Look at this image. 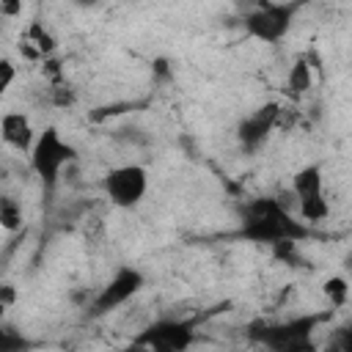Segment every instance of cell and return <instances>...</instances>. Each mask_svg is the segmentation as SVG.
Masks as SVG:
<instances>
[{
    "label": "cell",
    "instance_id": "1",
    "mask_svg": "<svg viewBox=\"0 0 352 352\" xmlns=\"http://www.w3.org/2000/svg\"><path fill=\"white\" fill-rule=\"evenodd\" d=\"M239 236L256 245H297L300 239L311 236V226L297 220L289 206L280 198L261 195L245 204L242 209V223H239Z\"/></svg>",
    "mask_w": 352,
    "mask_h": 352
},
{
    "label": "cell",
    "instance_id": "2",
    "mask_svg": "<svg viewBox=\"0 0 352 352\" xmlns=\"http://www.w3.org/2000/svg\"><path fill=\"white\" fill-rule=\"evenodd\" d=\"M28 157H30V170L41 179L47 190H52L60 179V170L77 160V148L69 140H63V135L55 126H47L36 135Z\"/></svg>",
    "mask_w": 352,
    "mask_h": 352
},
{
    "label": "cell",
    "instance_id": "3",
    "mask_svg": "<svg viewBox=\"0 0 352 352\" xmlns=\"http://www.w3.org/2000/svg\"><path fill=\"white\" fill-rule=\"evenodd\" d=\"M302 0H283V3H258L253 11L245 14V30L250 38L261 44H278L289 30L300 11Z\"/></svg>",
    "mask_w": 352,
    "mask_h": 352
},
{
    "label": "cell",
    "instance_id": "4",
    "mask_svg": "<svg viewBox=\"0 0 352 352\" xmlns=\"http://www.w3.org/2000/svg\"><path fill=\"white\" fill-rule=\"evenodd\" d=\"M292 192L297 198V212L302 223H322L330 214V204L324 198V176L316 162L302 165L292 176Z\"/></svg>",
    "mask_w": 352,
    "mask_h": 352
},
{
    "label": "cell",
    "instance_id": "5",
    "mask_svg": "<svg viewBox=\"0 0 352 352\" xmlns=\"http://www.w3.org/2000/svg\"><path fill=\"white\" fill-rule=\"evenodd\" d=\"M146 192H148V170L138 162L116 165L104 176V195L118 209L138 206L146 198Z\"/></svg>",
    "mask_w": 352,
    "mask_h": 352
},
{
    "label": "cell",
    "instance_id": "6",
    "mask_svg": "<svg viewBox=\"0 0 352 352\" xmlns=\"http://www.w3.org/2000/svg\"><path fill=\"white\" fill-rule=\"evenodd\" d=\"M319 319L322 316H297L278 324H264L253 330V336L275 352H300V349H311V333L319 324Z\"/></svg>",
    "mask_w": 352,
    "mask_h": 352
},
{
    "label": "cell",
    "instance_id": "7",
    "mask_svg": "<svg viewBox=\"0 0 352 352\" xmlns=\"http://www.w3.org/2000/svg\"><path fill=\"white\" fill-rule=\"evenodd\" d=\"M143 283H146V278H143V272H140L138 267H129V264L118 267V270L113 272V278H110V280L96 292V297L91 300L88 314H91V316H104V314L121 308L126 300H132V297L143 289Z\"/></svg>",
    "mask_w": 352,
    "mask_h": 352
},
{
    "label": "cell",
    "instance_id": "8",
    "mask_svg": "<svg viewBox=\"0 0 352 352\" xmlns=\"http://www.w3.org/2000/svg\"><path fill=\"white\" fill-rule=\"evenodd\" d=\"M192 341H195L192 322L165 316V319L151 322L146 330H140V336L132 344L146 346V349H160V352H182V349L192 346Z\"/></svg>",
    "mask_w": 352,
    "mask_h": 352
},
{
    "label": "cell",
    "instance_id": "9",
    "mask_svg": "<svg viewBox=\"0 0 352 352\" xmlns=\"http://www.w3.org/2000/svg\"><path fill=\"white\" fill-rule=\"evenodd\" d=\"M278 110H280V104L278 102H267V104H261V107H256L250 116H245L242 121H239V143L248 148V151H256L278 126Z\"/></svg>",
    "mask_w": 352,
    "mask_h": 352
},
{
    "label": "cell",
    "instance_id": "10",
    "mask_svg": "<svg viewBox=\"0 0 352 352\" xmlns=\"http://www.w3.org/2000/svg\"><path fill=\"white\" fill-rule=\"evenodd\" d=\"M0 138L14 148V151H22L28 154L33 140H36V129L30 124V118L19 110H11V113H3L0 118Z\"/></svg>",
    "mask_w": 352,
    "mask_h": 352
},
{
    "label": "cell",
    "instance_id": "11",
    "mask_svg": "<svg viewBox=\"0 0 352 352\" xmlns=\"http://www.w3.org/2000/svg\"><path fill=\"white\" fill-rule=\"evenodd\" d=\"M19 47H22L25 55H30V58H47V55L55 50V38H52V33H50L41 22H30V28L25 30Z\"/></svg>",
    "mask_w": 352,
    "mask_h": 352
},
{
    "label": "cell",
    "instance_id": "12",
    "mask_svg": "<svg viewBox=\"0 0 352 352\" xmlns=\"http://www.w3.org/2000/svg\"><path fill=\"white\" fill-rule=\"evenodd\" d=\"M311 85H314V69H311L308 58L302 55V58H297V60L289 66V74H286V91H289V96L300 99V96H305V94L311 91Z\"/></svg>",
    "mask_w": 352,
    "mask_h": 352
},
{
    "label": "cell",
    "instance_id": "13",
    "mask_svg": "<svg viewBox=\"0 0 352 352\" xmlns=\"http://www.w3.org/2000/svg\"><path fill=\"white\" fill-rule=\"evenodd\" d=\"M0 228L6 231L22 228V206L11 195H0Z\"/></svg>",
    "mask_w": 352,
    "mask_h": 352
},
{
    "label": "cell",
    "instance_id": "14",
    "mask_svg": "<svg viewBox=\"0 0 352 352\" xmlns=\"http://www.w3.org/2000/svg\"><path fill=\"white\" fill-rule=\"evenodd\" d=\"M322 292H324V297L330 300L333 308H344V305L349 302V283H346V278H341V275L327 278V280L322 283Z\"/></svg>",
    "mask_w": 352,
    "mask_h": 352
},
{
    "label": "cell",
    "instance_id": "15",
    "mask_svg": "<svg viewBox=\"0 0 352 352\" xmlns=\"http://www.w3.org/2000/svg\"><path fill=\"white\" fill-rule=\"evenodd\" d=\"M14 80H16V66L8 58H0V96L14 85Z\"/></svg>",
    "mask_w": 352,
    "mask_h": 352
},
{
    "label": "cell",
    "instance_id": "16",
    "mask_svg": "<svg viewBox=\"0 0 352 352\" xmlns=\"http://www.w3.org/2000/svg\"><path fill=\"white\" fill-rule=\"evenodd\" d=\"M14 300H16V289H14L11 283H3V280H0V322H3L6 311L14 305Z\"/></svg>",
    "mask_w": 352,
    "mask_h": 352
},
{
    "label": "cell",
    "instance_id": "17",
    "mask_svg": "<svg viewBox=\"0 0 352 352\" xmlns=\"http://www.w3.org/2000/svg\"><path fill=\"white\" fill-rule=\"evenodd\" d=\"M19 346H25V341H22L19 336H14L11 330H6V327L0 324V349L6 352V349H19Z\"/></svg>",
    "mask_w": 352,
    "mask_h": 352
},
{
    "label": "cell",
    "instance_id": "18",
    "mask_svg": "<svg viewBox=\"0 0 352 352\" xmlns=\"http://www.w3.org/2000/svg\"><path fill=\"white\" fill-rule=\"evenodd\" d=\"M22 14V0H0V16L16 19Z\"/></svg>",
    "mask_w": 352,
    "mask_h": 352
},
{
    "label": "cell",
    "instance_id": "19",
    "mask_svg": "<svg viewBox=\"0 0 352 352\" xmlns=\"http://www.w3.org/2000/svg\"><path fill=\"white\" fill-rule=\"evenodd\" d=\"M77 6H91V3H96V0H74Z\"/></svg>",
    "mask_w": 352,
    "mask_h": 352
}]
</instances>
